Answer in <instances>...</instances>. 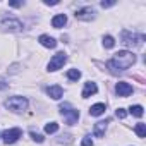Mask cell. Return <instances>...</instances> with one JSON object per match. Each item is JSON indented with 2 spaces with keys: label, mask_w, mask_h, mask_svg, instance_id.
<instances>
[{
  "label": "cell",
  "mask_w": 146,
  "mask_h": 146,
  "mask_svg": "<svg viewBox=\"0 0 146 146\" xmlns=\"http://www.w3.org/2000/svg\"><path fill=\"white\" fill-rule=\"evenodd\" d=\"M57 131H58V124H57V122H50V124L45 125V132H46V134H53V132H57Z\"/></svg>",
  "instance_id": "d6986e66"
},
{
  "label": "cell",
  "mask_w": 146,
  "mask_h": 146,
  "mask_svg": "<svg viewBox=\"0 0 146 146\" xmlns=\"http://www.w3.org/2000/svg\"><path fill=\"white\" fill-rule=\"evenodd\" d=\"M9 5H11V7H21L23 2H9Z\"/></svg>",
  "instance_id": "d4e9b609"
},
{
  "label": "cell",
  "mask_w": 146,
  "mask_h": 146,
  "mask_svg": "<svg viewBox=\"0 0 146 146\" xmlns=\"http://www.w3.org/2000/svg\"><path fill=\"white\" fill-rule=\"evenodd\" d=\"M83 146H95L90 136H86V137H83Z\"/></svg>",
  "instance_id": "7402d4cb"
},
{
  "label": "cell",
  "mask_w": 146,
  "mask_h": 146,
  "mask_svg": "<svg viewBox=\"0 0 146 146\" xmlns=\"http://www.w3.org/2000/svg\"><path fill=\"white\" fill-rule=\"evenodd\" d=\"M105 131H107V122L100 120V122L95 124V131H93V134H95L96 137H103V136H105Z\"/></svg>",
  "instance_id": "4fadbf2b"
},
{
  "label": "cell",
  "mask_w": 146,
  "mask_h": 146,
  "mask_svg": "<svg viewBox=\"0 0 146 146\" xmlns=\"http://www.w3.org/2000/svg\"><path fill=\"white\" fill-rule=\"evenodd\" d=\"M76 17L81 19V21H91V19L95 17V9H91V7L79 9V11L76 12Z\"/></svg>",
  "instance_id": "9c48e42d"
},
{
  "label": "cell",
  "mask_w": 146,
  "mask_h": 146,
  "mask_svg": "<svg viewBox=\"0 0 146 146\" xmlns=\"http://www.w3.org/2000/svg\"><path fill=\"white\" fill-rule=\"evenodd\" d=\"M102 113H105V105L103 103H96L90 108V115H93V117H100Z\"/></svg>",
  "instance_id": "9a60e30c"
},
{
  "label": "cell",
  "mask_w": 146,
  "mask_h": 146,
  "mask_svg": "<svg viewBox=\"0 0 146 146\" xmlns=\"http://www.w3.org/2000/svg\"><path fill=\"white\" fill-rule=\"evenodd\" d=\"M103 45H105V48H112V46L115 45V41H113L112 36H105V38H103Z\"/></svg>",
  "instance_id": "ffe728a7"
},
{
  "label": "cell",
  "mask_w": 146,
  "mask_h": 146,
  "mask_svg": "<svg viewBox=\"0 0 146 146\" xmlns=\"http://www.w3.org/2000/svg\"><path fill=\"white\" fill-rule=\"evenodd\" d=\"M143 41H144V35H136V33L131 35L127 31L122 33V43L127 46H139V45H143Z\"/></svg>",
  "instance_id": "277c9868"
},
{
  "label": "cell",
  "mask_w": 146,
  "mask_h": 146,
  "mask_svg": "<svg viewBox=\"0 0 146 146\" xmlns=\"http://www.w3.org/2000/svg\"><path fill=\"white\" fill-rule=\"evenodd\" d=\"M136 62V55L132 52H127V50H120L113 55V58H110L107 62V69H110L112 74H119V72L129 69L132 64Z\"/></svg>",
  "instance_id": "6da1fadb"
},
{
  "label": "cell",
  "mask_w": 146,
  "mask_h": 146,
  "mask_svg": "<svg viewBox=\"0 0 146 146\" xmlns=\"http://www.w3.org/2000/svg\"><path fill=\"white\" fill-rule=\"evenodd\" d=\"M4 88H7V84H5L4 79H0V90H4Z\"/></svg>",
  "instance_id": "484cf974"
},
{
  "label": "cell",
  "mask_w": 146,
  "mask_h": 146,
  "mask_svg": "<svg viewBox=\"0 0 146 146\" xmlns=\"http://www.w3.org/2000/svg\"><path fill=\"white\" fill-rule=\"evenodd\" d=\"M129 113H132L134 117H143V107L141 105H132L131 108H129Z\"/></svg>",
  "instance_id": "2e32d148"
},
{
  "label": "cell",
  "mask_w": 146,
  "mask_h": 146,
  "mask_svg": "<svg viewBox=\"0 0 146 146\" xmlns=\"http://www.w3.org/2000/svg\"><path fill=\"white\" fill-rule=\"evenodd\" d=\"M67 78H69L70 81H78V79L81 78V72H79L78 69H70V70L67 72Z\"/></svg>",
  "instance_id": "ac0fdd59"
},
{
  "label": "cell",
  "mask_w": 146,
  "mask_h": 146,
  "mask_svg": "<svg viewBox=\"0 0 146 146\" xmlns=\"http://www.w3.org/2000/svg\"><path fill=\"white\" fill-rule=\"evenodd\" d=\"M38 41H40L45 48H55V46H57L55 38H52V36H48V35H41V36L38 38Z\"/></svg>",
  "instance_id": "30bf717a"
},
{
  "label": "cell",
  "mask_w": 146,
  "mask_h": 146,
  "mask_svg": "<svg viewBox=\"0 0 146 146\" xmlns=\"http://www.w3.org/2000/svg\"><path fill=\"white\" fill-rule=\"evenodd\" d=\"M112 5H115V2H102V7L105 9V7H112Z\"/></svg>",
  "instance_id": "cb8c5ba5"
},
{
  "label": "cell",
  "mask_w": 146,
  "mask_h": 146,
  "mask_svg": "<svg viewBox=\"0 0 146 146\" xmlns=\"http://www.w3.org/2000/svg\"><path fill=\"white\" fill-rule=\"evenodd\" d=\"M65 23H67V17H65V14H58V16H55L53 19H52V26L53 28H64L65 26Z\"/></svg>",
  "instance_id": "5bb4252c"
},
{
  "label": "cell",
  "mask_w": 146,
  "mask_h": 146,
  "mask_svg": "<svg viewBox=\"0 0 146 146\" xmlns=\"http://www.w3.org/2000/svg\"><path fill=\"white\" fill-rule=\"evenodd\" d=\"M21 136H23V131H21L19 127H14V129H7V131L2 134V139H4L5 144H14Z\"/></svg>",
  "instance_id": "5b68a950"
},
{
  "label": "cell",
  "mask_w": 146,
  "mask_h": 146,
  "mask_svg": "<svg viewBox=\"0 0 146 146\" xmlns=\"http://www.w3.org/2000/svg\"><path fill=\"white\" fill-rule=\"evenodd\" d=\"M31 137H33L36 143H43V141H45V137H43L40 132H35V131H31Z\"/></svg>",
  "instance_id": "44dd1931"
},
{
  "label": "cell",
  "mask_w": 146,
  "mask_h": 146,
  "mask_svg": "<svg viewBox=\"0 0 146 146\" xmlns=\"http://www.w3.org/2000/svg\"><path fill=\"white\" fill-rule=\"evenodd\" d=\"M5 107L12 112H23L28 108V100L24 96H12L5 102Z\"/></svg>",
  "instance_id": "7a4b0ae2"
},
{
  "label": "cell",
  "mask_w": 146,
  "mask_h": 146,
  "mask_svg": "<svg viewBox=\"0 0 146 146\" xmlns=\"http://www.w3.org/2000/svg\"><path fill=\"white\" fill-rule=\"evenodd\" d=\"M96 91H98V86H96L95 83H91V81H90V83H86V84H84L83 98H90V96H91V95H95Z\"/></svg>",
  "instance_id": "8fae6325"
},
{
  "label": "cell",
  "mask_w": 146,
  "mask_h": 146,
  "mask_svg": "<svg viewBox=\"0 0 146 146\" xmlns=\"http://www.w3.org/2000/svg\"><path fill=\"white\" fill-rule=\"evenodd\" d=\"M2 28H5L7 31H21L23 29V23L19 19H4L2 21Z\"/></svg>",
  "instance_id": "52a82bcc"
},
{
  "label": "cell",
  "mask_w": 146,
  "mask_h": 146,
  "mask_svg": "<svg viewBox=\"0 0 146 146\" xmlns=\"http://www.w3.org/2000/svg\"><path fill=\"white\" fill-rule=\"evenodd\" d=\"M115 113H117V117H119V119H125V115H127V112H125L124 108H119Z\"/></svg>",
  "instance_id": "603a6c76"
},
{
  "label": "cell",
  "mask_w": 146,
  "mask_h": 146,
  "mask_svg": "<svg viewBox=\"0 0 146 146\" xmlns=\"http://www.w3.org/2000/svg\"><path fill=\"white\" fill-rule=\"evenodd\" d=\"M115 91H117V95H119V96L125 98V96H129V95L132 93V86H131L129 83H124V81H120V83H117V86H115Z\"/></svg>",
  "instance_id": "ba28073f"
},
{
  "label": "cell",
  "mask_w": 146,
  "mask_h": 146,
  "mask_svg": "<svg viewBox=\"0 0 146 146\" xmlns=\"http://www.w3.org/2000/svg\"><path fill=\"white\" fill-rule=\"evenodd\" d=\"M60 113L65 117V122H67L69 125H74V124L78 122V119H79V112H78V110H74L69 103L60 105Z\"/></svg>",
  "instance_id": "3957f363"
},
{
  "label": "cell",
  "mask_w": 146,
  "mask_h": 146,
  "mask_svg": "<svg viewBox=\"0 0 146 146\" xmlns=\"http://www.w3.org/2000/svg\"><path fill=\"white\" fill-rule=\"evenodd\" d=\"M65 60H67L65 53H64V52H60V53L53 55V58L48 62V69H50V70H58V69L65 64Z\"/></svg>",
  "instance_id": "8992f818"
},
{
  "label": "cell",
  "mask_w": 146,
  "mask_h": 146,
  "mask_svg": "<svg viewBox=\"0 0 146 146\" xmlns=\"http://www.w3.org/2000/svg\"><path fill=\"white\" fill-rule=\"evenodd\" d=\"M134 131H136V134L139 136V137H146V125L144 124H136V127H134Z\"/></svg>",
  "instance_id": "e0dca14e"
},
{
  "label": "cell",
  "mask_w": 146,
  "mask_h": 146,
  "mask_svg": "<svg viewBox=\"0 0 146 146\" xmlns=\"http://www.w3.org/2000/svg\"><path fill=\"white\" fill-rule=\"evenodd\" d=\"M46 93H48V96H52L53 100H60L62 95H64V90H62L60 86H50V88L46 90Z\"/></svg>",
  "instance_id": "7c38bea8"
}]
</instances>
